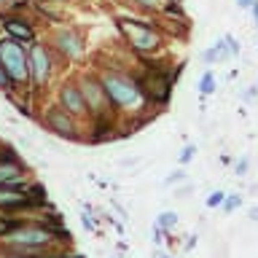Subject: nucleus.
Instances as JSON below:
<instances>
[{"label": "nucleus", "mask_w": 258, "mask_h": 258, "mask_svg": "<svg viewBox=\"0 0 258 258\" xmlns=\"http://www.w3.org/2000/svg\"><path fill=\"white\" fill-rule=\"evenodd\" d=\"M56 46H59V51L64 56H78L84 54V40H81V35H76L73 30H64L56 35Z\"/></svg>", "instance_id": "obj_11"}, {"label": "nucleus", "mask_w": 258, "mask_h": 258, "mask_svg": "<svg viewBox=\"0 0 258 258\" xmlns=\"http://www.w3.org/2000/svg\"><path fill=\"white\" fill-rule=\"evenodd\" d=\"M19 207H32L27 191L11 183H0V210H19Z\"/></svg>", "instance_id": "obj_10"}, {"label": "nucleus", "mask_w": 258, "mask_h": 258, "mask_svg": "<svg viewBox=\"0 0 258 258\" xmlns=\"http://www.w3.org/2000/svg\"><path fill=\"white\" fill-rule=\"evenodd\" d=\"M11 258H35V255H11Z\"/></svg>", "instance_id": "obj_35"}, {"label": "nucleus", "mask_w": 258, "mask_h": 258, "mask_svg": "<svg viewBox=\"0 0 258 258\" xmlns=\"http://www.w3.org/2000/svg\"><path fill=\"white\" fill-rule=\"evenodd\" d=\"M185 177H188V175H185V172H183V169H177V172H172V175H169V177H167V180H164V183H167V185H172V183H183V180H185Z\"/></svg>", "instance_id": "obj_24"}, {"label": "nucleus", "mask_w": 258, "mask_h": 258, "mask_svg": "<svg viewBox=\"0 0 258 258\" xmlns=\"http://www.w3.org/2000/svg\"><path fill=\"white\" fill-rule=\"evenodd\" d=\"M223 43L229 46V51H231V56H237V54H239V43H237V40H234L231 35H226V38H223Z\"/></svg>", "instance_id": "obj_25"}, {"label": "nucleus", "mask_w": 258, "mask_h": 258, "mask_svg": "<svg viewBox=\"0 0 258 258\" xmlns=\"http://www.w3.org/2000/svg\"><path fill=\"white\" fill-rule=\"evenodd\" d=\"M43 121H46V126L51 129L54 135L64 137V140H81L78 118L70 116V113L64 110L62 105H54V108H48V110L43 113Z\"/></svg>", "instance_id": "obj_7"}, {"label": "nucleus", "mask_w": 258, "mask_h": 258, "mask_svg": "<svg viewBox=\"0 0 258 258\" xmlns=\"http://www.w3.org/2000/svg\"><path fill=\"white\" fill-rule=\"evenodd\" d=\"M0 64L11 76L14 84H24L30 81V56L22 48L19 40L14 38H0Z\"/></svg>", "instance_id": "obj_2"}, {"label": "nucleus", "mask_w": 258, "mask_h": 258, "mask_svg": "<svg viewBox=\"0 0 258 258\" xmlns=\"http://www.w3.org/2000/svg\"><path fill=\"white\" fill-rule=\"evenodd\" d=\"M255 86H258V84H255Z\"/></svg>", "instance_id": "obj_36"}, {"label": "nucleus", "mask_w": 258, "mask_h": 258, "mask_svg": "<svg viewBox=\"0 0 258 258\" xmlns=\"http://www.w3.org/2000/svg\"><path fill=\"white\" fill-rule=\"evenodd\" d=\"M59 105L70 113V116H76V118H89L84 94H81V86L76 84V81H68V84L59 86Z\"/></svg>", "instance_id": "obj_9"}, {"label": "nucleus", "mask_w": 258, "mask_h": 258, "mask_svg": "<svg viewBox=\"0 0 258 258\" xmlns=\"http://www.w3.org/2000/svg\"><path fill=\"white\" fill-rule=\"evenodd\" d=\"M194 156H197V148H194V145H183V151H180V156H177V161H180V164H188Z\"/></svg>", "instance_id": "obj_20"}, {"label": "nucleus", "mask_w": 258, "mask_h": 258, "mask_svg": "<svg viewBox=\"0 0 258 258\" xmlns=\"http://www.w3.org/2000/svg\"><path fill=\"white\" fill-rule=\"evenodd\" d=\"M22 175H24L22 161H0V183L19 185L22 183Z\"/></svg>", "instance_id": "obj_13"}, {"label": "nucleus", "mask_w": 258, "mask_h": 258, "mask_svg": "<svg viewBox=\"0 0 258 258\" xmlns=\"http://www.w3.org/2000/svg\"><path fill=\"white\" fill-rule=\"evenodd\" d=\"M137 84H140V92L145 97V102L156 105V108H164L169 102V97H172L175 78L169 76V73L159 70V68H151L148 73H143V76L137 78Z\"/></svg>", "instance_id": "obj_4"}, {"label": "nucleus", "mask_w": 258, "mask_h": 258, "mask_svg": "<svg viewBox=\"0 0 258 258\" xmlns=\"http://www.w3.org/2000/svg\"><path fill=\"white\" fill-rule=\"evenodd\" d=\"M81 94H84V102H86V110H89V118H116V113L110 108V100L102 89V81L100 76H84L81 78Z\"/></svg>", "instance_id": "obj_5"}, {"label": "nucleus", "mask_w": 258, "mask_h": 258, "mask_svg": "<svg viewBox=\"0 0 258 258\" xmlns=\"http://www.w3.org/2000/svg\"><path fill=\"white\" fill-rule=\"evenodd\" d=\"M56 239V234L43 223H19L14 231H8V242L19 250H38Z\"/></svg>", "instance_id": "obj_6"}, {"label": "nucleus", "mask_w": 258, "mask_h": 258, "mask_svg": "<svg viewBox=\"0 0 258 258\" xmlns=\"http://www.w3.org/2000/svg\"><path fill=\"white\" fill-rule=\"evenodd\" d=\"M156 226H159V229H164V231H172L175 226H177V215L167 210V213H161V215L156 218Z\"/></svg>", "instance_id": "obj_16"}, {"label": "nucleus", "mask_w": 258, "mask_h": 258, "mask_svg": "<svg viewBox=\"0 0 258 258\" xmlns=\"http://www.w3.org/2000/svg\"><path fill=\"white\" fill-rule=\"evenodd\" d=\"M11 3H16V0H0V6H11Z\"/></svg>", "instance_id": "obj_33"}, {"label": "nucleus", "mask_w": 258, "mask_h": 258, "mask_svg": "<svg viewBox=\"0 0 258 258\" xmlns=\"http://www.w3.org/2000/svg\"><path fill=\"white\" fill-rule=\"evenodd\" d=\"M202 59H205L207 64H213V62H218V54H215V48H210V51H205V54H202Z\"/></svg>", "instance_id": "obj_28"}, {"label": "nucleus", "mask_w": 258, "mask_h": 258, "mask_svg": "<svg viewBox=\"0 0 258 258\" xmlns=\"http://www.w3.org/2000/svg\"><path fill=\"white\" fill-rule=\"evenodd\" d=\"M237 3H239V8H250V6H253V0H237Z\"/></svg>", "instance_id": "obj_31"}, {"label": "nucleus", "mask_w": 258, "mask_h": 258, "mask_svg": "<svg viewBox=\"0 0 258 258\" xmlns=\"http://www.w3.org/2000/svg\"><path fill=\"white\" fill-rule=\"evenodd\" d=\"M30 78L35 86H43L48 78H51V56H48L46 46L40 43H32L30 48Z\"/></svg>", "instance_id": "obj_8"}, {"label": "nucleus", "mask_w": 258, "mask_h": 258, "mask_svg": "<svg viewBox=\"0 0 258 258\" xmlns=\"http://www.w3.org/2000/svg\"><path fill=\"white\" fill-rule=\"evenodd\" d=\"M223 199H226L223 191H213V194L205 199V205H207V207H223Z\"/></svg>", "instance_id": "obj_19"}, {"label": "nucleus", "mask_w": 258, "mask_h": 258, "mask_svg": "<svg viewBox=\"0 0 258 258\" xmlns=\"http://www.w3.org/2000/svg\"><path fill=\"white\" fill-rule=\"evenodd\" d=\"M199 92H202V97H210V94H215V76L213 73H205L202 76V81H199Z\"/></svg>", "instance_id": "obj_15"}, {"label": "nucleus", "mask_w": 258, "mask_h": 258, "mask_svg": "<svg viewBox=\"0 0 258 258\" xmlns=\"http://www.w3.org/2000/svg\"><path fill=\"white\" fill-rule=\"evenodd\" d=\"M164 229H159V226H153V242H156V245H161V242H164Z\"/></svg>", "instance_id": "obj_26"}, {"label": "nucleus", "mask_w": 258, "mask_h": 258, "mask_svg": "<svg viewBox=\"0 0 258 258\" xmlns=\"http://www.w3.org/2000/svg\"><path fill=\"white\" fill-rule=\"evenodd\" d=\"M3 27L8 32V38H14V40H32V38H35L32 27L27 22H22V19H6Z\"/></svg>", "instance_id": "obj_12"}, {"label": "nucleus", "mask_w": 258, "mask_h": 258, "mask_svg": "<svg viewBox=\"0 0 258 258\" xmlns=\"http://www.w3.org/2000/svg\"><path fill=\"white\" fill-rule=\"evenodd\" d=\"M118 30H121V35L129 40V46H132L135 51H140V54L159 51L161 35H159L156 27H151V24L137 22V19H118Z\"/></svg>", "instance_id": "obj_3"}, {"label": "nucleus", "mask_w": 258, "mask_h": 258, "mask_svg": "<svg viewBox=\"0 0 258 258\" xmlns=\"http://www.w3.org/2000/svg\"><path fill=\"white\" fill-rule=\"evenodd\" d=\"M16 226H19V221H6V218H0V237H6L8 231H14Z\"/></svg>", "instance_id": "obj_22"}, {"label": "nucleus", "mask_w": 258, "mask_h": 258, "mask_svg": "<svg viewBox=\"0 0 258 258\" xmlns=\"http://www.w3.org/2000/svg\"><path fill=\"white\" fill-rule=\"evenodd\" d=\"M250 8H253V16H255V24H258V0H253V6H250Z\"/></svg>", "instance_id": "obj_32"}, {"label": "nucleus", "mask_w": 258, "mask_h": 258, "mask_svg": "<svg viewBox=\"0 0 258 258\" xmlns=\"http://www.w3.org/2000/svg\"><path fill=\"white\" fill-rule=\"evenodd\" d=\"M247 167H250V159H247V156H242L237 164H234V172H237V175H245V172H247Z\"/></svg>", "instance_id": "obj_23"}, {"label": "nucleus", "mask_w": 258, "mask_h": 258, "mask_svg": "<svg viewBox=\"0 0 258 258\" xmlns=\"http://www.w3.org/2000/svg\"><path fill=\"white\" fill-rule=\"evenodd\" d=\"M0 89H3V92H11V89H14V81H11V76H8V73L3 70V64H0Z\"/></svg>", "instance_id": "obj_21"}, {"label": "nucleus", "mask_w": 258, "mask_h": 258, "mask_svg": "<svg viewBox=\"0 0 258 258\" xmlns=\"http://www.w3.org/2000/svg\"><path fill=\"white\" fill-rule=\"evenodd\" d=\"M102 89L110 100V108L116 116H135L140 113L145 105V97L140 92V84H137V76H129L124 70H108L100 76Z\"/></svg>", "instance_id": "obj_1"}, {"label": "nucleus", "mask_w": 258, "mask_h": 258, "mask_svg": "<svg viewBox=\"0 0 258 258\" xmlns=\"http://www.w3.org/2000/svg\"><path fill=\"white\" fill-rule=\"evenodd\" d=\"M24 191H27V199H30L32 207H43V205H46V188H43L40 183L30 185V188H24Z\"/></svg>", "instance_id": "obj_14"}, {"label": "nucleus", "mask_w": 258, "mask_h": 258, "mask_svg": "<svg viewBox=\"0 0 258 258\" xmlns=\"http://www.w3.org/2000/svg\"><path fill=\"white\" fill-rule=\"evenodd\" d=\"M81 223H84V229H89V231H97V223H94L89 215H81Z\"/></svg>", "instance_id": "obj_27"}, {"label": "nucleus", "mask_w": 258, "mask_h": 258, "mask_svg": "<svg viewBox=\"0 0 258 258\" xmlns=\"http://www.w3.org/2000/svg\"><path fill=\"white\" fill-rule=\"evenodd\" d=\"M247 218H250L253 223H258V207H250V210H247Z\"/></svg>", "instance_id": "obj_29"}, {"label": "nucleus", "mask_w": 258, "mask_h": 258, "mask_svg": "<svg viewBox=\"0 0 258 258\" xmlns=\"http://www.w3.org/2000/svg\"><path fill=\"white\" fill-rule=\"evenodd\" d=\"M156 258H172V255H164V253H156Z\"/></svg>", "instance_id": "obj_34"}, {"label": "nucleus", "mask_w": 258, "mask_h": 258, "mask_svg": "<svg viewBox=\"0 0 258 258\" xmlns=\"http://www.w3.org/2000/svg\"><path fill=\"white\" fill-rule=\"evenodd\" d=\"M255 94H258V86H253V89H247V92H245V100H253Z\"/></svg>", "instance_id": "obj_30"}, {"label": "nucleus", "mask_w": 258, "mask_h": 258, "mask_svg": "<svg viewBox=\"0 0 258 258\" xmlns=\"http://www.w3.org/2000/svg\"><path fill=\"white\" fill-rule=\"evenodd\" d=\"M242 205V197L239 194H226V199H223V213H234Z\"/></svg>", "instance_id": "obj_17"}, {"label": "nucleus", "mask_w": 258, "mask_h": 258, "mask_svg": "<svg viewBox=\"0 0 258 258\" xmlns=\"http://www.w3.org/2000/svg\"><path fill=\"white\" fill-rule=\"evenodd\" d=\"M135 6H140V8H148V11H159V8H164V0H132ZM177 3V0H175Z\"/></svg>", "instance_id": "obj_18"}]
</instances>
